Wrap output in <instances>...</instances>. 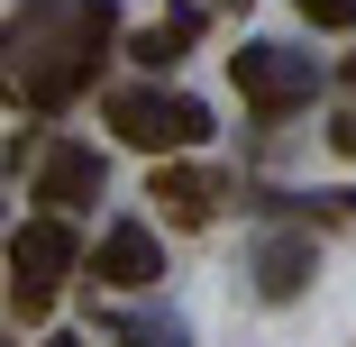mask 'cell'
Returning a JSON list of instances; mask_svg holds the SVG:
<instances>
[{"label":"cell","instance_id":"cell-12","mask_svg":"<svg viewBox=\"0 0 356 347\" xmlns=\"http://www.w3.org/2000/svg\"><path fill=\"white\" fill-rule=\"evenodd\" d=\"M128 347H174V338H147V329H137V338H128Z\"/></svg>","mask_w":356,"mask_h":347},{"label":"cell","instance_id":"cell-13","mask_svg":"<svg viewBox=\"0 0 356 347\" xmlns=\"http://www.w3.org/2000/svg\"><path fill=\"white\" fill-rule=\"evenodd\" d=\"M347 83H356V64H347Z\"/></svg>","mask_w":356,"mask_h":347},{"label":"cell","instance_id":"cell-14","mask_svg":"<svg viewBox=\"0 0 356 347\" xmlns=\"http://www.w3.org/2000/svg\"><path fill=\"white\" fill-rule=\"evenodd\" d=\"M238 10H247V0H238Z\"/></svg>","mask_w":356,"mask_h":347},{"label":"cell","instance_id":"cell-8","mask_svg":"<svg viewBox=\"0 0 356 347\" xmlns=\"http://www.w3.org/2000/svg\"><path fill=\"white\" fill-rule=\"evenodd\" d=\"M302 274H311V247H293V238H283V247H265V274H256V284L283 302V293H293L302 284Z\"/></svg>","mask_w":356,"mask_h":347},{"label":"cell","instance_id":"cell-15","mask_svg":"<svg viewBox=\"0 0 356 347\" xmlns=\"http://www.w3.org/2000/svg\"><path fill=\"white\" fill-rule=\"evenodd\" d=\"M55 347H64V338H55Z\"/></svg>","mask_w":356,"mask_h":347},{"label":"cell","instance_id":"cell-2","mask_svg":"<svg viewBox=\"0 0 356 347\" xmlns=\"http://www.w3.org/2000/svg\"><path fill=\"white\" fill-rule=\"evenodd\" d=\"M229 74H238V92H247L265 119H283L293 101H311V64H302V55H283V46H238V55H229Z\"/></svg>","mask_w":356,"mask_h":347},{"label":"cell","instance_id":"cell-5","mask_svg":"<svg viewBox=\"0 0 356 347\" xmlns=\"http://www.w3.org/2000/svg\"><path fill=\"white\" fill-rule=\"evenodd\" d=\"M10 265L28 274V284L55 293V274H74V229H64V220H28V229L10 238Z\"/></svg>","mask_w":356,"mask_h":347},{"label":"cell","instance_id":"cell-6","mask_svg":"<svg viewBox=\"0 0 356 347\" xmlns=\"http://www.w3.org/2000/svg\"><path fill=\"white\" fill-rule=\"evenodd\" d=\"M156 201H165V220H174V229H201L210 211H220V183L192 174V165H174V174H156Z\"/></svg>","mask_w":356,"mask_h":347},{"label":"cell","instance_id":"cell-9","mask_svg":"<svg viewBox=\"0 0 356 347\" xmlns=\"http://www.w3.org/2000/svg\"><path fill=\"white\" fill-rule=\"evenodd\" d=\"M311 28H356V0H302Z\"/></svg>","mask_w":356,"mask_h":347},{"label":"cell","instance_id":"cell-11","mask_svg":"<svg viewBox=\"0 0 356 347\" xmlns=\"http://www.w3.org/2000/svg\"><path fill=\"white\" fill-rule=\"evenodd\" d=\"M329 137H338V156H356V119H338V128H329Z\"/></svg>","mask_w":356,"mask_h":347},{"label":"cell","instance_id":"cell-4","mask_svg":"<svg viewBox=\"0 0 356 347\" xmlns=\"http://www.w3.org/2000/svg\"><path fill=\"white\" fill-rule=\"evenodd\" d=\"M92 192H101V156L92 147H55L37 165V201H46V211H83Z\"/></svg>","mask_w":356,"mask_h":347},{"label":"cell","instance_id":"cell-7","mask_svg":"<svg viewBox=\"0 0 356 347\" xmlns=\"http://www.w3.org/2000/svg\"><path fill=\"white\" fill-rule=\"evenodd\" d=\"M192 28H201L192 10H165L156 28H137V64H174V55L192 46Z\"/></svg>","mask_w":356,"mask_h":347},{"label":"cell","instance_id":"cell-1","mask_svg":"<svg viewBox=\"0 0 356 347\" xmlns=\"http://www.w3.org/2000/svg\"><path fill=\"white\" fill-rule=\"evenodd\" d=\"M110 128L128 137V147H147V156H165V147H201L210 137V110L201 101H165V92H110Z\"/></svg>","mask_w":356,"mask_h":347},{"label":"cell","instance_id":"cell-10","mask_svg":"<svg viewBox=\"0 0 356 347\" xmlns=\"http://www.w3.org/2000/svg\"><path fill=\"white\" fill-rule=\"evenodd\" d=\"M10 311H19V320H46L55 293H46V284H10Z\"/></svg>","mask_w":356,"mask_h":347},{"label":"cell","instance_id":"cell-3","mask_svg":"<svg viewBox=\"0 0 356 347\" xmlns=\"http://www.w3.org/2000/svg\"><path fill=\"white\" fill-rule=\"evenodd\" d=\"M92 274H101V284H119V293H137V284H156V274H165V247H156L147 229H110L101 256H92Z\"/></svg>","mask_w":356,"mask_h":347}]
</instances>
